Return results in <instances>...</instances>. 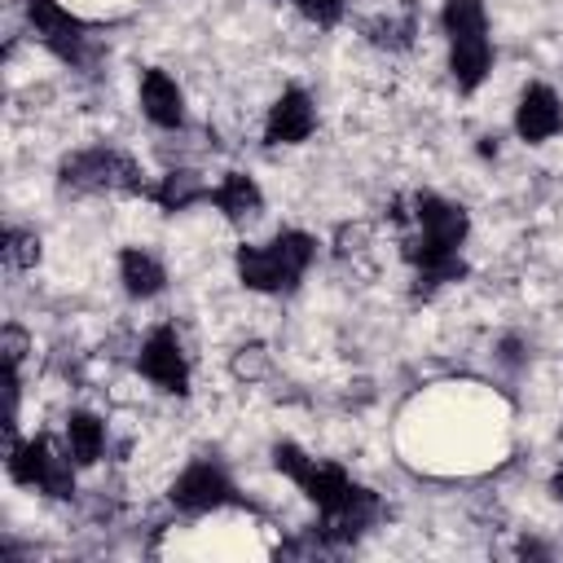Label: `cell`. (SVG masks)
<instances>
[{
  "mask_svg": "<svg viewBox=\"0 0 563 563\" xmlns=\"http://www.w3.org/2000/svg\"><path fill=\"white\" fill-rule=\"evenodd\" d=\"M207 207H216V216H220L224 224L246 229V224H255V220L264 216V189H260V180H255L251 172L229 167V172H220V180L211 185Z\"/></svg>",
  "mask_w": 563,
  "mask_h": 563,
  "instance_id": "cell-11",
  "label": "cell"
},
{
  "mask_svg": "<svg viewBox=\"0 0 563 563\" xmlns=\"http://www.w3.org/2000/svg\"><path fill=\"white\" fill-rule=\"evenodd\" d=\"M0 352H4V365H18V369H22V361L35 352L31 330L18 325V321H4V330H0Z\"/></svg>",
  "mask_w": 563,
  "mask_h": 563,
  "instance_id": "cell-20",
  "label": "cell"
},
{
  "mask_svg": "<svg viewBox=\"0 0 563 563\" xmlns=\"http://www.w3.org/2000/svg\"><path fill=\"white\" fill-rule=\"evenodd\" d=\"M114 273H119V290L132 299V303H150L167 290V264L141 246V242H128L119 246V260H114Z\"/></svg>",
  "mask_w": 563,
  "mask_h": 563,
  "instance_id": "cell-13",
  "label": "cell"
},
{
  "mask_svg": "<svg viewBox=\"0 0 563 563\" xmlns=\"http://www.w3.org/2000/svg\"><path fill=\"white\" fill-rule=\"evenodd\" d=\"M233 277H238L242 290L268 295V299H282V295H295L299 290L290 282V273L277 264V255L268 251V242H238L233 246Z\"/></svg>",
  "mask_w": 563,
  "mask_h": 563,
  "instance_id": "cell-9",
  "label": "cell"
},
{
  "mask_svg": "<svg viewBox=\"0 0 563 563\" xmlns=\"http://www.w3.org/2000/svg\"><path fill=\"white\" fill-rule=\"evenodd\" d=\"M545 493H550V497H554V501L563 506V462H559V466L550 471V484H545Z\"/></svg>",
  "mask_w": 563,
  "mask_h": 563,
  "instance_id": "cell-24",
  "label": "cell"
},
{
  "mask_svg": "<svg viewBox=\"0 0 563 563\" xmlns=\"http://www.w3.org/2000/svg\"><path fill=\"white\" fill-rule=\"evenodd\" d=\"M62 449L75 457L79 471H92L110 457V422L97 409H66L62 418Z\"/></svg>",
  "mask_w": 563,
  "mask_h": 563,
  "instance_id": "cell-14",
  "label": "cell"
},
{
  "mask_svg": "<svg viewBox=\"0 0 563 563\" xmlns=\"http://www.w3.org/2000/svg\"><path fill=\"white\" fill-rule=\"evenodd\" d=\"M559 444H563V422H559Z\"/></svg>",
  "mask_w": 563,
  "mask_h": 563,
  "instance_id": "cell-25",
  "label": "cell"
},
{
  "mask_svg": "<svg viewBox=\"0 0 563 563\" xmlns=\"http://www.w3.org/2000/svg\"><path fill=\"white\" fill-rule=\"evenodd\" d=\"M515 554H519V559H550L554 550H550V545H541L537 537H523V541L515 545Z\"/></svg>",
  "mask_w": 563,
  "mask_h": 563,
  "instance_id": "cell-23",
  "label": "cell"
},
{
  "mask_svg": "<svg viewBox=\"0 0 563 563\" xmlns=\"http://www.w3.org/2000/svg\"><path fill=\"white\" fill-rule=\"evenodd\" d=\"M22 26L31 31V40L53 53L57 62L84 70L88 57H92V35L84 26V18L62 4V0H22Z\"/></svg>",
  "mask_w": 563,
  "mask_h": 563,
  "instance_id": "cell-5",
  "label": "cell"
},
{
  "mask_svg": "<svg viewBox=\"0 0 563 563\" xmlns=\"http://www.w3.org/2000/svg\"><path fill=\"white\" fill-rule=\"evenodd\" d=\"M132 369L163 396H176L185 400L194 391V365H189V352H185V339H180V325L176 321H154L141 343H136V356H132Z\"/></svg>",
  "mask_w": 563,
  "mask_h": 563,
  "instance_id": "cell-4",
  "label": "cell"
},
{
  "mask_svg": "<svg viewBox=\"0 0 563 563\" xmlns=\"http://www.w3.org/2000/svg\"><path fill=\"white\" fill-rule=\"evenodd\" d=\"M290 9L317 31H334L347 18V0H290Z\"/></svg>",
  "mask_w": 563,
  "mask_h": 563,
  "instance_id": "cell-19",
  "label": "cell"
},
{
  "mask_svg": "<svg viewBox=\"0 0 563 563\" xmlns=\"http://www.w3.org/2000/svg\"><path fill=\"white\" fill-rule=\"evenodd\" d=\"M229 365H233V374H238V378H260V374L268 369V347H260V343L238 347Z\"/></svg>",
  "mask_w": 563,
  "mask_h": 563,
  "instance_id": "cell-21",
  "label": "cell"
},
{
  "mask_svg": "<svg viewBox=\"0 0 563 563\" xmlns=\"http://www.w3.org/2000/svg\"><path fill=\"white\" fill-rule=\"evenodd\" d=\"M510 128L523 145H550L559 132H563V97L554 84L545 79H528L515 97V110H510Z\"/></svg>",
  "mask_w": 563,
  "mask_h": 563,
  "instance_id": "cell-7",
  "label": "cell"
},
{
  "mask_svg": "<svg viewBox=\"0 0 563 563\" xmlns=\"http://www.w3.org/2000/svg\"><path fill=\"white\" fill-rule=\"evenodd\" d=\"M4 475L18 488H31L48 501H75L79 497V466L62 449V440H53L48 431L4 440Z\"/></svg>",
  "mask_w": 563,
  "mask_h": 563,
  "instance_id": "cell-2",
  "label": "cell"
},
{
  "mask_svg": "<svg viewBox=\"0 0 563 563\" xmlns=\"http://www.w3.org/2000/svg\"><path fill=\"white\" fill-rule=\"evenodd\" d=\"M167 506L185 519H202V515H220L229 506H242V493H238V479L233 471L216 457V453H198L189 457L172 484H167Z\"/></svg>",
  "mask_w": 563,
  "mask_h": 563,
  "instance_id": "cell-3",
  "label": "cell"
},
{
  "mask_svg": "<svg viewBox=\"0 0 563 563\" xmlns=\"http://www.w3.org/2000/svg\"><path fill=\"white\" fill-rule=\"evenodd\" d=\"M365 40L383 53H405L418 40V18L409 9L405 13H378L374 22H365Z\"/></svg>",
  "mask_w": 563,
  "mask_h": 563,
  "instance_id": "cell-17",
  "label": "cell"
},
{
  "mask_svg": "<svg viewBox=\"0 0 563 563\" xmlns=\"http://www.w3.org/2000/svg\"><path fill=\"white\" fill-rule=\"evenodd\" d=\"M207 198H211V180H207L198 167H189V163L163 167V172L150 180V189H145V202H154L163 216H185V211L202 207Z\"/></svg>",
  "mask_w": 563,
  "mask_h": 563,
  "instance_id": "cell-12",
  "label": "cell"
},
{
  "mask_svg": "<svg viewBox=\"0 0 563 563\" xmlns=\"http://www.w3.org/2000/svg\"><path fill=\"white\" fill-rule=\"evenodd\" d=\"M321 128V106L303 84H282V92L264 106V123H260V141L268 150H295L303 141H312Z\"/></svg>",
  "mask_w": 563,
  "mask_h": 563,
  "instance_id": "cell-6",
  "label": "cell"
},
{
  "mask_svg": "<svg viewBox=\"0 0 563 563\" xmlns=\"http://www.w3.org/2000/svg\"><path fill=\"white\" fill-rule=\"evenodd\" d=\"M136 110L150 128L158 132H185L189 123V106H185V88L172 70L163 66H145L136 75Z\"/></svg>",
  "mask_w": 563,
  "mask_h": 563,
  "instance_id": "cell-8",
  "label": "cell"
},
{
  "mask_svg": "<svg viewBox=\"0 0 563 563\" xmlns=\"http://www.w3.org/2000/svg\"><path fill=\"white\" fill-rule=\"evenodd\" d=\"M365 242H369V229H365L361 220H356V224H339V233H334V255H361Z\"/></svg>",
  "mask_w": 563,
  "mask_h": 563,
  "instance_id": "cell-22",
  "label": "cell"
},
{
  "mask_svg": "<svg viewBox=\"0 0 563 563\" xmlns=\"http://www.w3.org/2000/svg\"><path fill=\"white\" fill-rule=\"evenodd\" d=\"M44 255V238L26 224H4V238H0V260L9 273H31Z\"/></svg>",
  "mask_w": 563,
  "mask_h": 563,
  "instance_id": "cell-18",
  "label": "cell"
},
{
  "mask_svg": "<svg viewBox=\"0 0 563 563\" xmlns=\"http://www.w3.org/2000/svg\"><path fill=\"white\" fill-rule=\"evenodd\" d=\"M440 35L444 40H462V35H493L488 22V4L484 0H440Z\"/></svg>",
  "mask_w": 563,
  "mask_h": 563,
  "instance_id": "cell-16",
  "label": "cell"
},
{
  "mask_svg": "<svg viewBox=\"0 0 563 563\" xmlns=\"http://www.w3.org/2000/svg\"><path fill=\"white\" fill-rule=\"evenodd\" d=\"M268 251H273V255H277V264L290 273V282H295V286H303L308 268H312V264H317V255H321V242H317V233L286 224V229H277V233L268 238Z\"/></svg>",
  "mask_w": 563,
  "mask_h": 563,
  "instance_id": "cell-15",
  "label": "cell"
},
{
  "mask_svg": "<svg viewBox=\"0 0 563 563\" xmlns=\"http://www.w3.org/2000/svg\"><path fill=\"white\" fill-rule=\"evenodd\" d=\"M493 62H497L493 35H462V40H444V70H449V84H453L462 97H475V92L488 84Z\"/></svg>",
  "mask_w": 563,
  "mask_h": 563,
  "instance_id": "cell-10",
  "label": "cell"
},
{
  "mask_svg": "<svg viewBox=\"0 0 563 563\" xmlns=\"http://www.w3.org/2000/svg\"><path fill=\"white\" fill-rule=\"evenodd\" d=\"M57 189L75 198H145V167L119 145H79L57 163Z\"/></svg>",
  "mask_w": 563,
  "mask_h": 563,
  "instance_id": "cell-1",
  "label": "cell"
}]
</instances>
